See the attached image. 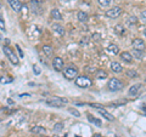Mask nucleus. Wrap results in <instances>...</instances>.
Returning <instances> with one entry per match:
<instances>
[{
    "label": "nucleus",
    "instance_id": "nucleus-32",
    "mask_svg": "<svg viewBox=\"0 0 146 137\" xmlns=\"http://www.w3.org/2000/svg\"><path fill=\"white\" fill-rule=\"evenodd\" d=\"M33 72H34V74H35V75H39L40 73H42V70H40L39 66H36V65L33 66Z\"/></svg>",
    "mask_w": 146,
    "mask_h": 137
},
{
    "label": "nucleus",
    "instance_id": "nucleus-20",
    "mask_svg": "<svg viewBox=\"0 0 146 137\" xmlns=\"http://www.w3.org/2000/svg\"><path fill=\"white\" fill-rule=\"evenodd\" d=\"M43 51H44V53L48 57H51L52 53H54V49L50 46V45H44V46H43Z\"/></svg>",
    "mask_w": 146,
    "mask_h": 137
},
{
    "label": "nucleus",
    "instance_id": "nucleus-5",
    "mask_svg": "<svg viewBox=\"0 0 146 137\" xmlns=\"http://www.w3.org/2000/svg\"><path fill=\"white\" fill-rule=\"evenodd\" d=\"M107 88L110 91H119L123 89V83L119 79H117V78H112V79L108 80Z\"/></svg>",
    "mask_w": 146,
    "mask_h": 137
},
{
    "label": "nucleus",
    "instance_id": "nucleus-17",
    "mask_svg": "<svg viewBox=\"0 0 146 137\" xmlns=\"http://www.w3.org/2000/svg\"><path fill=\"white\" fill-rule=\"evenodd\" d=\"M111 69H112V72H115V73H122L123 68H122V66H121V63H118V62H112V63H111Z\"/></svg>",
    "mask_w": 146,
    "mask_h": 137
},
{
    "label": "nucleus",
    "instance_id": "nucleus-43",
    "mask_svg": "<svg viewBox=\"0 0 146 137\" xmlns=\"http://www.w3.org/2000/svg\"><path fill=\"white\" fill-rule=\"evenodd\" d=\"M0 6H1V4H0Z\"/></svg>",
    "mask_w": 146,
    "mask_h": 137
},
{
    "label": "nucleus",
    "instance_id": "nucleus-16",
    "mask_svg": "<svg viewBox=\"0 0 146 137\" xmlns=\"http://www.w3.org/2000/svg\"><path fill=\"white\" fill-rule=\"evenodd\" d=\"M51 28L56 32L57 34H60V35H63L65 34V29H63V27L61 26V24H58V23H54L52 26H51Z\"/></svg>",
    "mask_w": 146,
    "mask_h": 137
},
{
    "label": "nucleus",
    "instance_id": "nucleus-12",
    "mask_svg": "<svg viewBox=\"0 0 146 137\" xmlns=\"http://www.w3.org/2000/svg\"><path fill=\"white\" fill-rule=\"evenodd\" d=\"M106 50H107L108 53H112V55H118L119 53V47H118V45H116V44L108 45Z\"/></svg>",
    "mask_w": 146,
    "mask_h": 137
},
{
    "label": "nucleus",
    "instance_id": "nucleus-24",
    "mask_svg": "<svg viewBox=\"0 0 146 137\" xmlns=\"http://www.w3.org/2000/svg\"><path fill=\"white\" fill-rule=\"evenodd\" d=\"M12 81H13V79L10 76H1L0 78V83L1 84H10V83H12Z\"/></svg>",
    "mask_w": 146,
    "mask_h": 137
},
{
    "label": "nucleus",
    "instance_id": "nucleus-18",
    "mask_svg": "<svg viewBox=\"0 0 146 137\" xmlns=\"http://www.w3.org/2000/svg\"><path fill=\"white\" fill-rule=\"evenodd\" d=\"M31 132L32 134H45V132H46V129L43 126H34L31 129Z\"/></svg>",
    "mask_w": 146,
    "mask_h": 137
},
{
    "label": "nucleus",
    "instance_id": "nucleus-26",
    "mask_svg": "<svg viewBox=\"0 0 146 137\" xmlns=\"http://www.w3.org/2000/svg\"><path fill=\"white\" fill-rule=\"evenodd\" d=\"M91 39H93L95 43H99L100 40H101V34L100 33H94L93 35H91Z\"/></svg>",
    "mask_w": 146,
    "mask_h": 137
},
{
    "label": "nucleus",
    "instance_id": "nucleus-14",
    "mask_svg": "<svg viewBox=\"0 0 146 137\" xmlns=\"http://www.w3.org/2000/svg\"><path fill=\"white\" fill-rule=\"evenodd\" d=\"M140 88H141V84H135V85H133V86H131V88L129 89L128 94H129L130 96H136V95H138V92H139Z\"/></svg>",
    "mask_w": 146,
    "mask_h": 137
},
{
    "label": "nucleus",
    "instance_id": "nucleus-1",
    "mask_svg": "<svg viewBox=\"0 0 146 137\" xmlns=\"http://www.w3.org/2000/svg\"><path fill=\"white\" fill-rule=\"evenodd\" d=\"M45 103L48 104L50 107H55V108H62L63 104L67 103V99L66 98H62V97H56V96H54V97H50L48 98Z\"/></svg>",
    "mask_w": 146,
    "mask_h": 137
},
{
    "label": "nucleus",
    "instance_id": "nucleus-27",
    "mask_svg": "<svg viewBox=\"0 0 146 137\" xmlns=\"http://www.w3.org/2000/svg\"><path fill=\"white\" fill-rule=\"evenodd\" d=\"M62 129H63V124H62V123H57V124H55V126H54V131L55 132L61 131Z\"/></svg>",
    "mask_w": 146,
    "mask_h": 137
},
{
    "label": "nucleus",
    "instance_id": "nucleus-9",
    "mask_svg": "<svg viewBox=\"0 0 146 137\" xmlns=\"http://www.w3.org/2000/svg\"><path fill=\"white\" fill-rule=\"evenodd\" d=\"M9 4H10V6L11 9L15 12H20L21 11V9H22V4L20 0H7Z\"/></svg>",
    "mask_w": 146,
    "mask_h": 137
},
{
    "label": "nucleus",
    "instance_id": "nucleus-22",
    "mask_svg": "<svg viewBox=\"0 0 146 137\" xmlns=\"http://www.w3.org/2000/svg\"><path fill=\"white\" fill-rule=\"evenodd\" d=\"M131 56L133 58H138V60H141L143 58V51H139V50H133V52H131Z\"/></svg>",
    "mask_w": 146,
    "mask_h": 137
},
{
    "label": "nucleus",
    "instance_id": "nucleus-19",
    "mask_svg": "<svg viewBox=\"0 0 146 137\" xmlns=\"http://www.w3.org/2000/svg\"><path fill=\"white\" fill-rule=\"evenodd\" d=\"M50 13H51V17L54 20H62V15H61L60 10H57V9H52Z\"/></svg>",
    "mask_w": 146,
    "mask_h": 137
},
{
    "label": "nucleus",
    "instance_id": "nucleus-31",
    "mask_svg": "<svg viewBox=\"0 0 146 137\" xmlns=\"http://www.w3.org/2000/svg\"><path fill=\"white\" fill-rule=\"evenodd\" d=\"M98 1L101 6H108L110 3H111V0H98Z\"/></svg>",
    "mask_w": 146,
    "mask_h": 137
},
{
    "label": "nucleus",
    "instance_id": "nucleus-21",
    "mask_svg": "<svg viewBox=\"0 0 146 137\" xmlns=\"http://www.w3.org/2000/svg\"><path fill=\"white\" fill-rule=\"evenodd\" d=\"M88 120H89L90 123H93L95 126H99V127L101 126V120L96 119V118H93V115H90V114H88Z\"/></svg>",
    "mask_w": 146,
    "mask_h": 137
},
{
    "label": "nucleus",
    "instance_id": "nucleus-36",
    "mask_svg": "<svg viewBox=\"0 0 146 137\" xmlns=\"http://www.w3.org/2000/svg\"><path fill=\"white\" fill-rule=\"evenodd\" d=\"M32 1H33L34 4H42V3L44 1V0H32Z\"/></svg>",
    "mask_w": 146,
    "mask_h": 137
},
{
    "label": "nucleus",
    "instance_id": "nucleus-2",
    "mask_svg": "<svg viewBox=\"0 0 146 137\" xmlns=\"http://www.w3.org/2000/svg\"><path fill=\"white\" fill-rule=\"evenodd\" d=\"M76 85L78 86V88H82V89H88L90 88L91 85H93V81H91L90 78L85 76V75H80L78 78H76Z\"/></svg>",
    "mask_w": 146,
    "mask_h": 137
},
{
    "label": "nucleus",
    "instance_id": "nucleus-35",
    "mask_svg": "<svg viewBox=\"0 0 146 137\" xmlns=\"http://www.w3.org/2000/svg\"><path fill=\"white\" fill-rule=\"evenodd\" d=\"M140 18H141V20H143L144 22H146V10L141 12V16H140Z\"/></svg>",
    "mask_w": 146,
    "mask_h": 137
},
{
    "label": "nucleus",
    "instance_id": "nucleus-7",
    "mask_svg": "<svg viewBox=\"0 0 146 137\" xmlns=\"http://www.w3.org/2000/svg\"><path fill=\"white\" fill-rule=\"evenodd\" d=\"M52 67L56 72H61L63 69V60L61 57H55L52 60Z\"/></svg>",
    "mask_w": 146,
    "mask_h": 137
},
{
    "label": "nucleus",
    "instance_id": "nucleus-11",
    "mask_svg": "<svg viewBox=\"0 0 146 137\" xmlns=\"http://www.w3.org/2000/svg\"><path fill=\"white\" fill-rule=\"evenodd\" d=\"M99 113L101 114V115H102L106 120H108V121H113V120H115V117H113L112 114H110L107 111H105L104 108H100V109H99Z\"/></svg>",
    "mask_w": 146,
    "mask_h": 137
},
{
    "label": "nucleus",
    "instance_id": "nucleus-6",
    "mask_svg": "<svg viewBox=\"0 0 146 137\" xmlns=\"http://www.w3.org/2000/svg\"><path fill=\"white\" fill-rule=\"evenodd\" d=\"M122 12H123L122 7L115 6V7L110 9V10H106L105 15H106V17H108V18H117V17H119L122 15Z\"/></svg>",
    "mask_w": 146,
    "mask_h": 137
},
{
    "label": "nucleus",
    "instance_id": "nucleus-30",
    "mask_svg": "<svg viewBox=\"0 0 146 137\" xmlns=\"http://www.w3.org/2000/svg\"><path fill=\"white\" fill-rule=\"evenodd\" d=\"M128 23H129V24H136V23H138V18H136L135 16L129 17V20H128Z\"/></svg>",
    "mask_w": 146,
    "mask_h": 137
},
{
    "label": "nucleus",
    "instance_id": "nucleus-15",
    "mask_svg": "<svg viewBox=\"0 0 146 137\" xmlns=\"http://www.w3.org/2000/svg\"><path fill=\"white\" fill-rule=\"evenodd\" d=\"M108 76V74H107V72L106 70H104V69H99V70H96L95 72V78L96 79H106V78Z\"/></svg>",
    "mask_w": 146,
    "mask_h": 137
},
{
    "label": "nucleus",
    "instance_id": "nucleus-38",
    "mask_svg": "<svg viewBox=\"0 0 146 137\" xmlns=\"http://www.w3.org/2000/svg\"><path fill=\"white\" fill-rule=\"evenodd\" d=\"M93 137H102V136H101V135H100V134H95V135H94Z\"/></svg>",
    "mask_w": 146,
    "mask_h": 137
},
{
    "label": "nucleus",
    "instance_id": "nucleus-25",
    "mask_svg": "<svg viewBox=\"0 0 146 137\" xmlns=\"http://www.w3.org/2000/svg\"><path fill=\"white\" fill-rule=\"evenodd\" d=\"M68 112H70V113L72 114V115H74L76 118H79V117H80V113H79L78 111H77L76 108H68Z\"/></svg>",
    "mask_w": 146,
    "mask_h": 137
},
{
    "label": "nucleus",
    "instance_id": "nucleus-29",
    "mask_svg": "<svg viewBox=\"0 0 146 137\" xmlns=\"http://www.w3.org/2000/svg\"><path fill=\"white\" fill-rule=\"evenodd\" d=\"M127 76L128 78H138V73L135 70H128L127 72Z\"/></svg>",
    "mask_w": 146,
    "mask_h": 137
},
{
    "label": "nucleus",
    "instance_id": "nucleus-34",
    "mask_svg": "<svg viewBox=\"0 0 146 137\" xmlns=\"http://www.w3.org/2000/svg\"><path fill=\"white\" fill-rule=\"evenodd\" d=\"M16 49H17L18 53H20V57H23V52H22V49L20 47V45H16Z\"/></svg>",
    "mask_w": 146,
    "mask_h": 137
},
{
    "label": "nucleus",
    "instance_id": "nucleus-39",
    "mask_svg": "<svg viewBox=\"0 0 146 137\" xmlns=\"http://www.w3.org/2000/svg\"><path fill=\"white\" fill-rule=\"evenodd\" d=\"M144 34H145V36H146V29H145V30H144Z\"/></svg>",
    "mask_w": 146,
    "mask_h": 137
},
{
    "label": "nucleus",
    "instance_id": "nucleus-4",
    "mask_svg": "<svg viewBox=\"0 0 146 137\" xmlns=\"http://www.w3.org/2000/svg\"><path fill=\"white\" fill-rule=\"evenodd\" d=\"M77 75H78V68L73 65L68 66L67 68H65V70H63V76L68 80H73V78H76Z\"/></svg>",
    "mask_w": 146,
    "mask_h": 137
},
{
    "label": "nucleus",
    "instance_id": "nucleus-3",
    "mask_svg": "<svg viewBox=\"0 0 146 137\" xmlns=\"http://www.w3.org/2000/svg\"><path fill=\"white\" fill-rule=\"evenodd\" d=\"M3 51H4V53H5V56L9 58V61H10L12 65H18V62H20V60L17 58V56L15 55V52H13V50L10 47V46H5L4 45V47H3Z\"/></svg>",
    "mask_w": 146,
    "mask_h": 137
},
{
    "label": "nucleus",
    "instance_id": "nucleus-23",
    "mask_svg": "<svg viewBox=\"0 0 146 137\" xmlns=\"http://www.w3.org/2000/svg\"><path fill=\"white\" fill-rule=\"evenodd\" d=\"M115 32H116V34L122 35L123 33H124V27H123L122 24H117V26H115Z\"/></svg>",
    "mask_w": 146,
    "mask_h": 137
},
{
    "label": "nucleus",
    "instance_id": "nucleus-37",
    "mask_svg": "<svg viewBox=\"0 0 146 137\" xmlns=\"http://www.w3.org/2000/svg\"><path fill=\"white\" fill-rule=\"evenodd\" d=\"M7 103H9V104H13V101H12V99L9 98V99H7Z\"/></svg>",
    "mask_w": 146,
    "mask_h": 137
},
{
    "label": "nucleus",
    "instance_id": "nucleus-33",
    "mask_svg": "<svg viewBox=\"0 0 146 137\" xmlns=\"http://www.w3.org/2000/svg\"><path fill=\"white\" fill-rule=\"evenodd\" d=\"M127 103V99H121V101H116L112 103V106H122V104H125Z\"/></svg>",
    "mask_w": 146,
    "mask_h": 137
},
{
    "label": "nucleus",
    "instance_id": "nucleus-8",
    "mask_svg": "<svg viewBox=\"0 0 146 137\" xmlns=\"http://www.w3.org/2000/svg\"><path fill=\"white\" fill-rule=\"evenodd\" d=\"M133 47L135 50H139V51H144V50L146 49V45L144 43V40L143 39H140V38H136L133 40Z\"/></svg>",
    "mask_w": 146,
    "mask_h": 137
},
{
    "label": "nucleus",
    "instance_id": "nucleus-40",
    "mask_svg": "<svg viewBox=\"0 0 146 137\" xmlns=\"http://www.w3.org/2000/svg\"><path fill=\"white\" fill-rule=\"evenodd\" d=\"M1 39H3V38H1V35H0V40H1Z\"/></svg>",
    "mask_w": 146,
    "mask_h": 137
},
{
    "label": "nucleus",
    "instance_id": "nucleus-13",
    "mask_svg": "<svg viewBox=\"0 0 146 137\" xmlns=\"http://www.w3.org/2000/svg\"><path fill=\"white\" fill-rule=\"evenodd\" d=\"M121 58H122V60L124 61L125 63H131V62H133V56H131V53H130V52H127V51L122 52Z\"/></svg>",
    "mask_w": 146,
    "mask_h": 137
},
{
    "label": "nucleus",
    "instance_id": "nucleus-28",
    "mask_svg": "<svg viewBox=\"0 0 146 137\" xmlns=\"http://www.w3.org/2000/svg\"><path fill=\"white\" fill-rule=\"evenodd\" d=\"M0 29H1L3 32H5V30H6L5 21H4V18H3V16H1V15H0Z\"/></svg>",
    "mask_w": 146,
    "mask_h": 137
},
{
    "label": "nucleus",
    "instance_id": "nucleus-10",
    "mask_svg": "<svg viewBox=\"0 0 146 137\" xmlns=\"http://www.w3.org/2000/svg\"><path fill=\"white\" fill-rule=\"evenodd\" d=\"M77 20H78L79 22H82V23H85V22H88L89 16H88V13H86V12L79 11L78 13H77Z\"/></svg>",
    "mask_w": 146,
    "mask_h": 137
},
{
    "label": "nucleus",
    "instance_id": "nucleus-42",
    "mask_svg": "<svg viewBox=\"0 0 146 137\" xmlns=\"http://www.w3.org/2000/svg\"><path fill=\"white\" fill-rule=\"evenodd\" d=\"M74 137H79V136H74Z\"/></svg>",
    "mask_w": 146,
    "mask_h": 137
},
{
    "label": "nucleus",
    "instance_id": "nucleus-41",
    "mask_svg": "<svg viewBox=\"0 0 146 137\" xmlns=\"http://www.w3.org/2000/svg\"><path fill=\"white\" fill-rule=\"evenodd\" d=\"M65 1H70V0H65Z\"/></svg>",
    "mask_w": 146,
    "mask_h": 137
}]
</instances>
